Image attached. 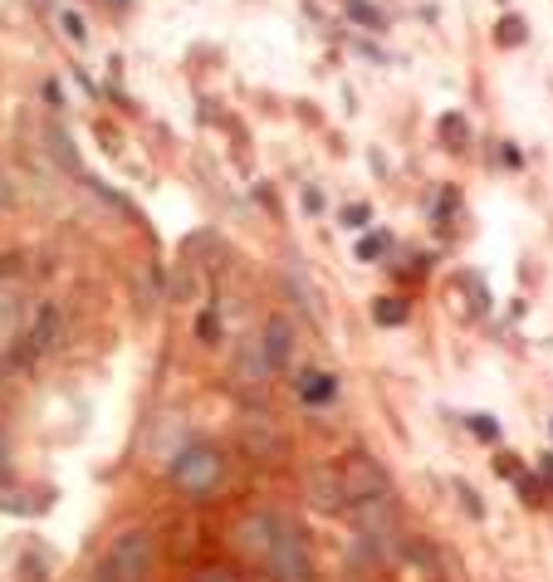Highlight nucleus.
<instances>
[{
    "label": "nucleus",
    "mask_w": 553,
    "mask_h": 582,
    "mask_svg": "<svg viewBox=\"0 0 553 582\" xmlns=\"http://www.w3.org/2000/svg\"><path fill=\"white\" fill-rule=\"evenodd\" d=\"M265 568L275 582H314V573H318L309 543H304V534L294 524H275V543L265 553Z\"/></svg>",
    "instance_id": "nucleus-4"
},
{
    "label": "nucleus",
    "mask_w": 553,
    "mask_h": 582,
    "mask_svg": "<svg viewBox=\"0 0 553 582\" xmlns=\"http://www.w3.org/2000/svg\"><path fill=\"white\" fill-rule=\"evenodd\" d=\"M514 490H520L524 504H544V485H539L534 475H514Z\"/></svg>",
    "instance_id": "nucleus-20"
},
{
    "label": "nucleus",
    "mask_w": 553,
    "mask_h": 582,
    "mask_svg": "<svg viewBox=\"0 0 553 582\" xmlns=\"http://www.w3.org/2000/svg\"><path fill=\"white\" fill-rule=\"evenodd\" d=\"M157 563V539L147 534V529H128V534H118L108 543V559L98 568V578L103 582H147Z\"/></svg>",
    "instance_id": "nucleus-3"
},
{
    "label": "nucleus",
    "mask_w": 553,
    "mask_h": 582,
    "mask_svg": "<svg viewBox=\"0 0 553 582\" xmlns=\"http://www.w3.org/2000/svg\"><path fill=\"white\" fill-rule=\"evenodd\" d=\"M456 494H461V504H465V514L471 519H485V504H481V494H475L465 480H456Z\"/></svg>",
    "instance_id": "nucleus-22"
},
{
    "label": "nucleus",
    "mask_w": 553,
    "mask_h": 582,
    "mask_svg": "<svg viewBox=\"0 0 553 582\" xmlns=\"http://www.w3.org/2000/svg\"><path fill=\"white\" fill-rule=\"evenodd\" d=\"M495 470H500V475H510V480H514V475H520V465H514V461H510V455H500V465H495Z\"/></svg>",
    "instance_id": "nucleus-29"
},
{
    "label": "nucleus",
    "mask_w": 553,
    "mask_h": 582,
    "mask_svg": "<svg viewBox=\"0 0 553 582\" xmlns=\"http://www.w3.org/2000/svg\"><path fill=\"white\" fill-rule=\"evenodd\" d=\"M412 318V304L397 299V294H383V299H373V324L377 328H402Z\"/></svg>",
    "instance_id": "nucleus-13"
},
{
    "label": "nucleus",
    "mask_w": 553,
    "mask_h": 582,
    "mask_svg": "<svg viewBox=\"0 0 553 582\" xmlns=\"http://www.w3.org/2000/svg\"><path fill=\"white\" fill-rule=\"evenodd\" d=\"M338 220H343L348 230H363L367 220H373V210H367V206H343V210H338Z\"/></svg>",
    "instance_id": "nucleus-23"
},
{
    "label": "nucleus",
    "mask_w": 553,
    "mask_h": 582,
    "mask_svg": "<svg viewBox=\"0 0 553 582\" xmlns=\"http://www.w3.org/2000/svg\"><path fill=\"white\" fill-rule=\"evenodd\" d=\"M304 490H309V504L318 514H343L348 510V490H343V480H338V465L309 470V475H304Z\"/></svg>",
    "instance_id": "nucleus-7"
},
{
    "label": "nucleus",
    "mask_w": 553,
    "mask_h": 582,
    "mask_svg": "<svg viewBox=\"0 0 553 582\" xmlns=\"http://www.w3.org/2000/svg\"><path fill=\"white\" fill-rule=\"evenodd\" d=\"M348 20H358L363 24V30H383V10H377L373 6V0H348Z\"/></svg>",
    "instance_id": "nucleus-14"
},
{
    "label": "nucleus",
    "mask_w": 553,
    "mask_h": 582,
    "mask_svg": "<svg viewBox=\"0 0 553 582\" xmlns=\"http://www.w3.org/2000/svg\"><path fill=\"white\" fill-rule=\"evenodd\" d=\"M240 445H245L250 461H279L289 441H285V431H279V421L269 412H250L240 421Z\"/></svg>",
    "instance_id": "nucleus-5"
},
{
    "label": "nucleus",
    "mask_w": 553,
    "mask_h": 582,
    "mask_svg": "<svg viewBox=\"0 0 553 582\" xmlns=\"http://www.w3.org/2000/svg\"><path fill=\"white\" fill-rule=\"evenodd\" d=\"M294 387H299V402H304V406H328V402L338 396V377L309 367V373H299V382H294Z\"/></svg>",
    "instance_id": "nucleus-11"
},
{
    "label": "nucleus",
    "mask_w": 553,
    "mask_h": 582,
    "mask_svg": "<svg viewBox=\"0 0 553 582\" xmlns=\"http://www.w3.org/2000/svg\"><path fill=\"white\" fill-rule=\"evenodd\" d=\"M191 582H240L236 568H226V563H206V568H196Z\"/></svg>",
    "instance_id": "nucleus-18"
},
{
    "label": "nucleus",
    "mask_w": 553,
    "mask_h": 582,
    "mask_svg": "<svg viewBox=\"0 0 553 582\" xmlns=\"http://www.w3.org/2000/svg\"><path fill=\"white\" fill-rule=\"evenodd\" d=\"M348 514L353 524H358V534L373 543L383 559L402 549V514L397 504H392V494H363V500H348Z\"/></svg>",
    "instance_id": "nucleus-2"
},
{
    "label": "nucleus",
    "mask_w": 553,
    "mask_h": 582,
    "mask_svg": "<svg viewBox=\"0 0 553 582\" xmlns=\"http://www.w3.org/2000/svg\"><path fill=\"white\" fill-rule=\"evenodd\" d=\"M196 333H201V343H220V318L201 314V318H196Z\"/></svg>",
    "instance_id": "nucleus-24"
},
{
    "label": "nucleus",
    "mask_w": 553,
    "mask_h": 582,
    "mask_svg": "<svg viewBox=\"0 0 553 582\" xmlns=\"http://www.w3.org/2000/svg\"><path fill=\"white\" fill-rule=\"evenodd\" d=\"M275 373H279V367L269 363L260 333H255V338H240V348H236V382H240V387H265Z\"/></svg>",
    "instance_id": "nucleus-8"
},
{
    "label": "nucleus",
    "mask_w": 553,
    "mask_h": 582,
    "mask_svg": "<svg viewBox=\"0 0 553 582\" xmlns=\"http://www.w3.org/2000/svg\"><path fill=\"white\" fill-rule=\"evenodd\" d=\"M539 475H544V485H553V455H539Z\"/></svg>",
    "instance_id": "nucleus-28"
},
{
    "label": "nucleus",
    "mask_w": 553,
    "mask_h": 582,
    "mask_svg": "<svg viewBox=\"0 0 553 582\" xmlns=\"http://www.w3.org/2000/svg\"><path fill=\"white\" fill-rule=\"evenodd\" d=\"M441 138H446V147H465V118H441Z\"/></svg>",
    "instance_id": "nucleus-21"
},
{
    "label": "nucleus",
    "mask_w": 553,
    "mask_h": 582,
    "mask_svg": "<svg viewBox=\"0 0 553 582\" xmlns=\"http://www.w3.org/2000/svg\"><path fill=\"white\" fill-rule=\"evenodd\" d=\"M495 40L505 45V49L524 45V20H520V16H505V20H500V30H495Z\"/></svg>",
    "instance_id": "nucleus-17"
},
{
    "label": "nucleus",
    "mask_w": 553,
    "mask_h": 582,
    "mask_svg": "<svg viewBox=\"0 0 553 582\" xmlns=\"http://www.w3.org/2000/svg\"><path fill=\"white\" fill-rule=\"evenodd\" d=\"M55 343H59V314L45 308L40 324H34V348H55Z\"/></svg>",
    "instance_id": "nucleus-15"
},
{
    "label": "nucleus",
    "mask_w": 553,
    "mask_h": 582,
    "mask_svg": "<svg viewBox=\"0 0 553 582\" xmlns=\"http://www.w3.org/2000/svg\"><path fill=\"white\" fill-rule=\"evenodd\" d=\"M392 250V235H367V240H358V259H383Z\"/></svg>",
    "instance_id": "nucleus-19"
},
{
    "label": "nucleus",
    "mask_w": 553,
    "mask_h": 582,
    "mask_svg": "<svg viewBox=\"0 0 553 582\" xmlns=\"http://www.w3.org/2000/svg\"><path fill=\"white\" fill-rule=\"evenodd\" d=\"M338 480H343V490H348V500H363V494H392L387 470L377 465L373 455H363V451H353L348 461L338 465Z\"/></svg>",
    "instance_id": "nucleus-6"
},
{
    "label": "nucleus",
    "mask_w": 553,
    "mask_h": 582,
    "mask_svg": "<svg viewBox=\"0 0 553 582\" xmlns=\"http://www.w3.org/2000/svg\"><path fill=\"white\" fill-rule=\"evenodd\" d=\"M260 343H265L269 363L285 367V363H289V348H294V328H289V318H269L265 333H260Z\"/></svg>",
    "instance_id": "nucleus-12"
},
{
    "label": "nucleus",
    "mask_w": 553,
    "mask_h": 582,
    "mask_svg": "<svg viewBox=\"0 0 553 582\" xmlns=\"http://www.w3.org/2000/svg\"><path fill=\"white\" fill-rule=\"evenodd\" d=\"M465 426H471V436H475V441H500V421H495V416H485V412L465 416Z\"/></svg>",
    "instance_id": "nucleus-16"
},
{
    "label": "nucleus",
    "mask_w": 553,
    "mask_h": 582,
    "mask_svg": "<svg viewBox=\"0 0 553 582\" xmlns=\"http://www.w3.org/2000/svg\"><path fill=\"white\" fill-rule=\"evenodd\" d=\"M10 206H16V181L0 171V210H10Z\"/></svg>",
    "instance_id": "nucleus-25"
},
{
    "label": "nucleus",
    "mask_w": 553,
    "mask_h": 582,
    "mask_svg": "<svg viewBox=\"0 0 553 582\" xmlns=\"http://www.w3.org/2000/svg\"><path fill=\"white\" fill-rule=\"evenodd\" d=\"M446 299H451V314L456 318H481L485 308H490V294H485V279L481 275H456L451 279V289H446Z\"/></svg>",
    "instance_id": "nucleus-9"
},
{
    "label": "nucleus",
    "mask_w": 553,
    "mask_h": 582,
    "mask_svg": "<svg viewBox=\"0 0 553 582\" xmlns=\"http://www.w3.org/2000/svg\"><path fill=\"white\" fill-rule=\"evenodd\" d=\"M65 30H69V40H83V20L79 16H65Z\"/></svg>",
    "instance_id": "nucleus-27"
},
{
    "label": "nucleus",
    "mask_w": 553,
    "mask_h": 582,
    "mask_svg": "<svg viewBox=\"0 0 553 582\" xmlns=\"http://www.w3.org/2000/svg\"><path fill=\"white\" fill-rule=\"evenodd\" d=\"M275 524H279V519H269V514H245L240 519V524H236V543L245 549V559H265L269 543H275Z\"/></svg>",
    "instance_id": "nucleus-10"
},
{
    "label": "nucleus",
    "mask_w": 553,
    "mask_h": 582,
    "mask_svg": "<svg viewBox=\"0 0 553 582\" xmlns=\"http://www.w3.org/2000/svg\"><path fill=\"white\" fill-rule=\"evenodd\" d=\"M6 470H10V441H6V431H0V480H6Z\"/></svg>",
    "instance_id": "nucleus-26"
},
{
    "label": "nucleus",
    "mask_w": 553,
    "mask_h": 582,
    "mask_svg": "<svg viewBox=\"0 0 553 582\" xmlns=\"http://www.w3.org/2000/svg\"><path fill=\"white\" fill-rule=\"evenodd\" d=\"M220 480H226V455L216 445H187L171 461V485L187 494V500H211L220 490Z\"/></svg>",
    "instance_id": "nucleus-1"
}]
</instances>
